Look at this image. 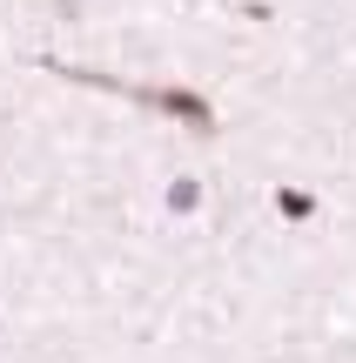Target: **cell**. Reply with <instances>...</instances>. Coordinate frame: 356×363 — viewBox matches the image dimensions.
Returning <instances> with one entry per match:
<instances>
[{
  "mask_svg": "<svg viewBox=\"0 0 356 363\" xmlns=\"http://www.w3.org/2000/svg\"><path fill=\"white\" fill-rule=\"evenodd\" d=\"M276 208H282V216H316V202H309L303 189H282V195H276Z\"/></svg>",
  "mask_w": 356,
  "mask_h": 363,
  "instance_id": "1",
  "label": "cell"
}]
</instances>
